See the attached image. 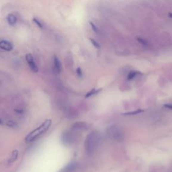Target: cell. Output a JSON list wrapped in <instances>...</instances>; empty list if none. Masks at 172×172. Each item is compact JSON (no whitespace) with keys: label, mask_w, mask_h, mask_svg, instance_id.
<instances>
[{"label":"cell","mask_w":172,"mask_h":172,"mask_svg":"<svg viewBox=\"0 0 172 172\" xmlns=\"http://www.w3.org/2000/svg\"><path fill=\"white\" fill-rule=\"evenodd\" d=\"M53 64H54V69L55 72L59 73L62 70V65L61 63L59 58L57 56H54L53 58Z\"/></svg>","instance_id":"cell-6"},{"label":"cell","mask_w":172,"mask_h":172,"mask_svg":"<svg viewBox=\"0 0 172 172\" xmlns=\"http://www.w3.org/2000/svg\"><path fill=\"white\" fill-rule=\"evenodd\" d=\"M142 112H143L142 110H137L136 111H133V112H126V113H124V115H135V114H138L141 113Z\"/></svg>","instance_id":"cell-13"},{"label":"cell","mask_w":172,"mask_h":172,"mask_svg":"<svg viewBox=\"0 0 172 172\" xmlns=\"http://www.w3.org/2000/svg\"><path fill=\"white\" fill-rule=\"evenodd\" d=\"M100 135L97 132L89 133L85 142V149L88 154H92L98 147L100 142Z\"/></svg>","instance_id":"cell-1"},{"label":"cell","mask_w":172,"mask_h":172,"mask_svg":"<svg viewBox=\"0 0 172 172\" xmlns=\"http://www.w3.org/2000/svg\"><path fill=\"white\" fill-rule=\"evenodd\" d=\"M89 24H90L91 27L92 28V30H93V31L95 33H98V32H99L98 28H97V27L96 26V24H95L94 23H93L92 22H89Z\"/></svg>","instance_id":"cell-15"},{"label":"cell","mask_w":172,"mask_h":172,"mask_svg":"<svg viewBox=\"0 0 172 172\" xmlns=\"http://www.w3.org/2000/svg\"><path fill=\"white\" fill-rule=\"evenodd\" d=\"M26 59L27 61L29 67L31 69V70L34 71V73H37L38 71V68L37 67L35 61H34V57L32 54L28 53L26 55Z\"/></svg>","instance_id":"cell-4"},{"label":"cell","mask_w":172,"mask_h":172,"mask_svg":"<svg viewBox=\"0 0 172 172\" xmlns=\"http://www.w3.org/2000/svg\"><path fill=\"white\" fill-rule=\"evenodd\" d=\"M32 21L34 22V23L35 24H36V26H38L39 28H41V29L43 28V25H42V22L39 20L37 19L36 18H34L32 19Z\"/></svg>","instance_id":"cell-12"},{"label":"cell","mask_w":172,"mask_h":172,"mask_svg":"<svg viewBox=\"0 0 172 172\" xmlns=\"http://www.w3.org/2000/svg\"><path fill=\"white\" fill-rule=\"evenodd\" d=\"M100 90H96V89H94L93 90L91 91L90 92H89V93L86 95V97H89V96H92V95H94V94H97V92H98Z\"/></svg>","instance_id":"cell-16"},{"label":"cell","mask_w":172,"mask_h":172,"mask_svg":"<svg viewBox=\"0 0 172 172\" xmlns=\"http://www.w3.org/2000/svg\"><path fill=\"white\" fill-rule=\"evenodd\" d=\"M51 124L52 121L51 120H47L44 121L41 126H38V128H36L35 130H34L31 133L29 134L26 137V141L31 142L34 141V140L36 139L37 137L47 132V131L49 128V127L51 126Z\"/></svg>","instance_id":"cell-2"},{"label":"cell","mask_w":172,"mask_h":172,"mask_svg":"<svg viewBox=\"0 0 172 172\" xmlns=\"http://www.w3.org/2000/svg\"><path fill=\"white\" fill-rule=\"evenodd\" d=\"M7 21L8 24L11 26H14L17 23V18L14 14H8L7 16Z\"/></svg>","instance_id":"cell-7"},{"label":"cell","mask_w":172,"mask_h":172,"mask_svg":"<svg viewBox=\"0 0 172 172\" xmlns=\"http://www.w3.org/2000/svg\"><path fill=\"white\" fill-rule=\"evenodd\" d=\"M78 168V164L76 163H71L65 167L63 169V172H73Z\"/></svg>","instance_id":"cell-8"},{"label":"cell","mask_w":172,"mask_h":172,"mask_svg":"<svg viewBox=\"0 0 172 172\" xmlns=\"http://www.w3.org/2000/svg\"><path fill=\"white\" fill-rule=\"evenodd\" d=\"M7 125L9 127H11V128H16L18 126V124L15 123V122L12 120H10L8 122H7Z\"/></svg>","instance_id":"cell-14"},{"label":"cell","mask_w":172,"mask_h":172,"mask_svg":"<svg viewBox=\"0 0 172 172\" xmlns=\"http://www.w3.org/2000/svg\"><path fill=\"white\" fill-rule=\"evenodd\" d=\"M89 41H90L91 43L92 44V45H93L95 47V48L97 49H100V44L96 41V40L94 39V38H89Z\"/></svg>","instance_id":"cell-11"},{"label":"cell","mask_w":172,"mask_h":172,"mask_svg":"<svg viewBox=\"0 0 172 172\" xmlns=\"http://www.w3.org/2000/svg\"><path fill=\"white\" fill-rule=\"evenodd\" d=\"M0 49L6 51H11L14 49V46L10 41L3 40L0 41Z\"/></svg>","instance_id":"cell-5"},{"label":"cell","mask_w":172,"mask_h":172,"mask_svg":"<svg viewBox=\"0 0 172 172\" xmlns=\"http://www.w3.org/2000/svg\"><path fill=\"white\" fill-rule=\"evenodd\" d=\"M106 134L108 138L113 140V141H120L123 139L122 132L116 126L109 127L106 131Z\"/></svg>","instance_id":"cell-3"},{"label":"cell","mask_w":172,"mask_h":172,"mask_svg":"<svg viewBox=\"0 0 172 172\" xmlns=\"http://www.w3.org/2000/svg\"><path fill=\"white\" fill-rule=\"evenodd\" d=\"M164 106L167 108H168V109H170L172 110V104H166L164 105Z\"/></svg>","instance_id":"cell-18"},{"label":"cell","mask_w":172,"mask_h":172,"mask_svg":"<svg viewBox=\"0 0 172 172\" xmlns=\"http://www.w3.org/2000/svg\"><path fill=\"white\" fill-rule=\"evenodd\" d=\"M141 73L139 72V71H132L130 73H128V77H127V79L128 80H131V79H133L134 78H135L137 76H138L139 75H141Z\"/></svg>","instance_id":"cell-9"},{"label":"cell","mask_w":172,"mask_h":172,"mask_svg":"<svg viewBox=\"0 0 172 172\" xmlns=\"http://www.w3.org/2000/svg\"><path fill=\"white\" fill-rule=\"evenodd\" d=\"M18 157V151H14L12 153V155L11 156V159H10V161L11 162H14L17 159V158Z\"/></svg>","instance_id":"cell-10"},{"label":"cell","mask_w":172,"mask_h":172,"mask_svg":"<svg viewBox=\"0 0 172 172\" xmlns=\"http://www.w3.org/2000/svg\"><path fill=\"white\" fill-rule=\"evenodd\" d=\"M3 124V122H2V120L0 119V124Z\"/></svg>","instance_id":"cell-19"},{"label":"cell","mask_w":172,"mask_h":172,"mask_svg":"<svg viewBox=\"0 0 172 172\" xmlns=\"http://www.w3.org/2000/svg\"><path fill=\"white\" fill-rule=\"evenodd\" d=\"M77 73H78V75L79 76H80V77L82 76V71L80 67H78V69H77Z\"/></svg>","instance_id":"cell-17"}]
</instances>
